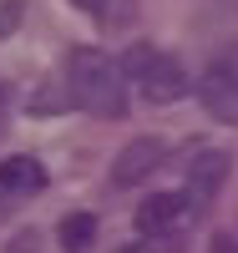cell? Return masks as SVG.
<instances>
[{
    "label": "cell",
    "instance_id": "6da1fadb",
    "mask_svg": "<svg viewBox=\"0 0 238 253\" xmlns=\"http://www.w3.org/2000/svg\"><path fill=\"white\" fill-rule=\"evenodd\" d=\"M66 91L86 117H101V122L127 117V71L122 61H112L96 46H76L66 56Z\"/></svg>",
    "mask_w": 238,
    "mask_h": 253
},
{
    "label": "cell",
    "instance_id": "7a4b0ae2",
    "mask_svg": "<svg viewBox=\"0 0 238 253\" xmlns=\"http://www.w3.org/2000/svg\"><path fill=\"white\" fill-rule=\"evenodd\" d=\"M122 71H127V81H137V91H142L147 101H157V107L188 96V66H183L172 51H157V46H147V41L127 46Z\"/></svg>",
    "mask_w": 238,
    "mask_h": 253
},
{
    "label": "cell",
    "instance_id": "3957f363",
    "mask_svg": "<svg viewBox=\"0 0 238 253\" xmlns=\"http://www.w3.org/2000/svg\"><path fill=\"white\" fill-rule=\"evenodd\" d=\"M198 101L228 126H238V41L213 56V66L198 76Z\"/></svg>",
    "mask_w": 238,
    "mask_h": 253
},
{
    "label": "cell",
    "instance_id": "277c9868",
    "mask_svg": "<svg viewBox=\"0 0 238 253\" xmlns=\"http://www.w3.org/2000/svg\"><path fill=\"white\" fill-rule=\"evenodd\" d=\"M228 172H233V157L223 152V147H198V152L188 157V203L208 208L213 198L223 193Z\"/></svg>",
    "mask_w": 238,
    "mask_h": 253
},
{
    "label": "cell",
    "instance_id": "5b68a950",
    "mask_svg": "<svg viewBox=\"0 0 238 253\" xmlns=\"http://www.w3.org/2000/svg\"><path fill=\"white\" fill-rule=\"evenodd\" d=\"M162 157H167V142L162 137H132L117 152V162H112V182L117 187H137V182H147L162 167Z\"/></svg>",
    "mask_w": 238,
    "mask_h": 253
},
{
    "label": "cell",
    "instance_id": "8992f818",
    "mask_svg": "<svg viewBox=\"0 0 238 253\" xmlns=\"http://www.w3.org/2000/svg\"><path fill=\"white\" fill-rule=\"evenodd\" d=\"M198 208L188 203V193H152L142 208H137V233H147V238H157V233H172V228H183Z\"/></svg>",
    "mask_w": 238,
    "mask_h": 253
},
{
    "label": "cell",
    "instance_id": "52a82bcc",
    "mask_svg": "<svg viewBox=\"0 0 238 253\" xmlns=\"http://www.w3.org/2000/svg\"><path fill=\"white\" fill-rule=\"evenodd\" d=\"M41 187H46V167H41L36 157L15 152V157L0 162V193L5 198H31V193H41Z\"/></svg>",
    "mask_w": 238,
    "mask_h": 253
},
{
    "label": "cell",
    "instance_id": "ba28073f",
    "mask_svg": "<svg viewBox=\"0 0 238 253\" xmlns=\"http://www.w3.org/2000/svg\"><path fill=\"white\" fill-rule=\"evenodd\" d=\"M56 243L66 248V253H86V248L96 243V218L92 213H66L61 228H56Z\"/></svg>",
    "mask_w": 238,
    "mask_h": 253
},
{
    "label": "cell",
    "instance_id": "9c48e42d",
    "mask_svg": "<svg viewBox=\"0 0 238 253\" xmlns=\"http://www.w3.org/2000/svg\"><path fill=\"white\" fill-rule=\"evenodd\" d=\"M20 10H26L20 0H5V10H0V36H5V31L15 26V20H20Z\"/></svg>",
    "mask_w": 238,
    "mask_h": 253
},
{
    "label": "cell",
    "instance_id": "30bf717a",
    "mask_svg": "<svg viewBox=\"0 0 238 253\" xmlns=\"http://www.w3.org/2000/svg\"><path fill=\"white\" fill-rule=\"evenodd\" d=\"M36 243H41V238H36L31 228H26V233H20V238H10V248H5V253H36Z\"/></svg>",
    "mask_w": 238,
    "mask_h": 253
},
{
    "label": "cell",
    "instance_id": "8fae6325",
    "mask_svg": "<svg viewBox=\"0 0 238 253\" xmlns=\"http://www.w3.org/2000/svg\"><path fill=\"white\" fill-rule=\"evenodd\" d=\"M208 253H238V238H233V233H213Z\"/></svg>",
    "mask_w": 238,
    "mask_h": 253
},
{
    "label": "cell",
    "instance_id": "7c38bea8",
    "mask_svg": "<svg viewBox=\"0 0 238 253\" xmlns=\"http://www.w3.org/2000/svg\"><path fill=\"white\" fill-rule=\"evenodd\" d=\"M71 5H81L86 15H106V5H112V0H71Z\"/></svg>",
    "mask_w": 238,
    "mask_h": 253
}]
</instances>
